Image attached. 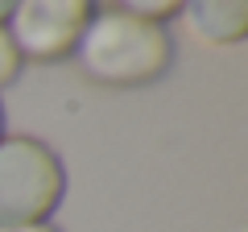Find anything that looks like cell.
Wrapping results in <instances>:
<instances>
[{
	"label": "cell",
	"mask_w": 248,
	"mask_h": 232,
	"mask_svg": "<svg viewBox=\"0 0 248 232\" xmlns=\"http://www.w3.org/2000/svg\"><path fill=\"white\" fill-rule=\"evenodd\" d=\"M75 63L99 87H149L174 66V37L161 21L99 4L75 46Z\"/></svg>",
	"instance_id": "1"
},
{
	"label": "cell",
	"mask_w": 248,
	"mask_h": 232,
	"mask_svg": "<svg viewBox=\"0 0 248 232\" xmlns=\"http://www.w3.org/2000/svg\"><path fill=\"white\" fill-rule=\"evenodd\" d=\"M66 195V166L58 149L25 133L0 137V228L42 224Z\"/></svg>",
	"instance_id": "2"
},
{
	"label": "cell",
	"mask_w": 248,
	"mask_h": 232,
	"mask_svg": "<svg viewBox=\"0 0 248 232\" xmlns=\"http://www.w3.org/2000/svg\"><path fill=\"white\" fill-rule=\"evenodd\" d=\"M95 9L99 0H13L4 29L21 63H62L75 58V46Z\"/></svg>",
	"instance_id": "3"
},
{
	"label": "cell",
	"mask_w": 248,
	"mask_h": 232,
	"mask_svg": "<svg viewBox=\"0 0 248 232\" xmlns=\"http://www.w3.org/2000/svg\"><path fill=\"white\" fill-rule=\"evenodd\" d=\"M178 17L199 46H240L248 37V0H186Z\"/></svg>",
	"instance_id": "4"
},
{
	"label": "cell",
	"mask_w": 248,
	"mask_h": 232,
	"mask_svg": "<svg viewBox=\"0 0 248 232\" xmlns=\"http://www.w3.org/2000/svg\"><path fill=\"white\" fill-rule=\"evenodd\" d=\"M112 4L124 9V13H137V17H149V21H161V25H166L170 17L182 13L186 0H112Z\"/></svg>",
	"instance_id": "5"
},
{
	"label": "cell",
	"mask_w": 248,
	"mask_h": 232,
	"mask_svg": "<svg viewBox=\"0 0 248 232\" xmlns=\"http://www.w3.org/2000/svg\"><path fill=\"white\" fill-rule=\"evenodd\" d=\"M21 54H17V46H13V37H9V29H4V21H0V91L4 87H13V83L21 79Z\"/></svg>",
	"instance_id": "6"
},
{
	"label": "cell",
	"mask_w": 248,
	"mask_h": 232,
	"mask_svg": "<svg viewBox=\"0 0 248 232\" xmlns=\"http://www.w3.org/2000/svg\"><path fill=\"white\" fill-rule=\"evenodd\" d=\"M0 232H62V228H54L50 220H42V224H9V228H0Z\"/></svg>",
	"instance_id": "7"
},
{
	"label": "cell",
	"mask_w": 248,
	"mask_h": 232,
	"mask_svg": "<svg viewBox=\"0 0 248 232\" xmlns=\"http://www.w3.org/2000/svg\"><path fill=\"white\" fill-rule=\"evenodd\" d=\"M9 9H13V0H0V21L9 17Z\"/></svg>",
	"instance_id": "8"
},
{
	"label": "cell",
	"mask_w": 248,
	"mask_h": 232,
	"mask_svg": "<svg viewBox=\"0 0 248 232\" xmlns=\"http://www.w3.org/2000/svg\"><path fill=\"white\" fill-rule=\"evenodd\" d=\"M0 137H4V104H0Z\"/></svg>",
	"instance_id": "9"
}]
</instances>
